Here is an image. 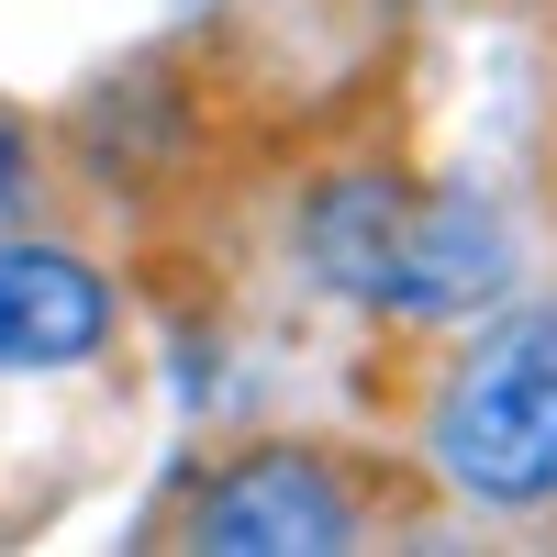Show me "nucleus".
<instances>
[{
	"instance_id": "1",
	"label": "nucleus",
	"mask_w": 557,
	"mask_h": 557,
	"mask_svg": "<svg viewBox=\"0 0 557 557\" xmlns=\"http://www.w3.org/2000/svg\"><path fill=\"white\" fill-rule=\"evenodd\" d=\"M312 257L335 290L391 312H469L502 290V223L480 201H412L391 178H335L312 201Z\"/></svg>"
},
{
	"instance_id": "2",
	"label": "nucleus",
	"mask_w": 557,
	"mask_h": 557,
	"mask_svg": "<svg viewBox=\"0 0 557 557\" xmlns=\"http://www.w3.org/2000/svg\"><path fill=\"white\" fill-rule=\"evenodd\" d=\"M435 457L480 502H557V312L480 335V357L446 380Z\"/></svg>"
},
{
	"instance_id": "3",
	"label": "nucleus",
	"mask_w": 557,
	"mask_h": 557,
	"mask_svg": "<svg viewBox=\"0 0 557 557\" xmlns=\"http://www.w3.org/2000/svg\"><path fill=\"white\" fill-rule=\"evenodd\" d=\"M190 546H212V557H335V546H357V502L323 457L268 446L190 502Z\"/></svg>"
},
{
	"instance_id": "4",
	"label": "nucleus",
	"mask_w": 557,
	"mask_h": 557,
	"mask_svg": "<svg viewBox=\"0 0 557 557\" xmlns=\"http://www.w3.org/2000/svg\"><path fill=\"white\" fill-rule=\"evenodd\" d=\"M112 335V290L67 246H0V368H78Z\"/></svg>"
},
{
	"instance_id": "5",
	"label": "nucleus",
	"mask_w": 557,
	"mask_h": 557,
	"mask_svg": "<svg viewBox=\"0 0 557 557\" xmlns=\"http://www.w3.org/2000/svg\"><path fill=\"white\" fill-rule=\"evenodd\" d=\"M12 190H23V134H12V112H0V212H12Z\"/></svg>"
}]
</instances>
